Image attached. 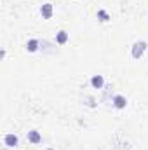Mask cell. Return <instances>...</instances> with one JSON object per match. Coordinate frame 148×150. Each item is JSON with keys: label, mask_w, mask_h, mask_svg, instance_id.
Returning <instances> with one entry per match:
<instances>
[{"label": "cell", "mask_w": 148, "mask_h": 150, "mask_svg": "<svg viewBox=\"0 0 148 150\" xmlns=\"http://www.w3.org/2000/svg\"><path fill=\"white\" fill-rule=\"evenodd\" d=\"M113 103H115V107H117V108H125V105H127V100H125V96H122V94H117V96L113 98Z\"/></svg>", "instance_id": "277c9868"}, {"label": "cell", "mask_w": 148, "mask_h": 150, "mask_svg": "<svg viewBox=\"0 0 148 150\" xmlns=\"http://www.w3.org/2000/svg\"><path fill=\"white\" fill-rule=\"evenodd\" d=\"M98 16H99V18H103V21H106V19H108V16H106V12H105V11H99V12H98Z\"/></svg>", "instance_id": "9c48e42d"}, {"label": "cell", "mask_w": 148, "mask_h": 150, "mask_svg": "<svg viewBox=\"0 0 148 150\" xmlns=\"http://www.w3.org/2000/svg\"><path fill=\"white\" fill-rule=\"evenodd\" d=\"M4 143H5L7 147H16V145H18V136L12 134V133H11V134H5V136H4Z\"/></svg>", "instance_id": "3957f363"}, {"label": "cell", "mask_w": 148, "mask_h": 150, "mask_svg": "<svg viewBox=\"0 0 148 150\" xmlns=\"http://www.w3.org/2000/svg\"><path fill=\"white\" fill-rule=\"evenodd\" d=\"M91 84H92L96 89H101V87H103V84H105V80H103V77H101V75H94V77L91 79Z\"/></svg>", "instance_id": "5b68a950"}, {"label": "cell", "mask_w": 148, "mask_h": 150, "mask_svg": "<svg viewBox=\"0 0 148 150\" xmlns=\"http://www.w3.org/2000/svg\"><path fill=\"white\" fill-rule=\"evenodd\" d=\"M147 51V42H136L134 45H132V58L134 59H140L141 56H143V52Z\"/></svg>", "instance_id": "6da1fadb"}, {"label": "cell", "mask_w": 148, "mask_h": 150, "mask_svg": "<svg viewBox=\"0 0 148 150\" xmlns=\"http://www.w3.org/2000/svg\"><path fill=\"white\" fill-rule=\"evenodd\" d=\"M40 14H42V18L49 19V18L52 16V4H44V5L40 7Z\"/></svg>", "instance_id": "7a4b0ae2"}, {"label": "cell", "mask_w": 148, "mask_h": 150, "mask_svg": "<svg viewBox=\"0 0 148 150\" xmlns=\"http://www.w3.org/2000/svg\"><path fill=\"white\" fill-rule=\"evenodd\" d=\"M28 140H30L32 143H40V142H42V136H40L38 131H28Z\"/></svg>", "instance_id": "8992f818"}, {"label": "cell", "mask_w": 148, "mask_h": 150, "mask_svg": "<svg viewBox=\"0 0 148 150\" xmlns=\"http://www.w3.org/2000/svg\"><path fill=\"white\" fill-rule=\"evenodd\" d=\"M26 49H28L30 52H35V51L38 49V40H35V38H33V40H30V42L26 44Z\"/></svg>", "instance_id": "ba28073f"}, {"label": "cell", "mask_w": 148, "mask_h": 150, "mask_svg": "<svg viewBox=\"0 0 148 150\" xmlns=\"http://www.w3.org/2000/svg\"><path fill=\"white\" fill-rule=\"evenodd\" d=\"M66 40H68V33H66L65 30H61V32L56 35V42H58V44H65Z\"/></svg>", "instance_id": "52a82bcc"}, {"label": "cell", "mask_w": 148, "mask_h": 150, "mask_svg": "<svg viewBox=\"0 0 148 150\" xmlns=\"http://www.w3.org/2000/svg\"><path fill=\"white\" fill-rule=\"evenodd\" d=\"M47 150H54V149H47Z\"/></svg>", "instance_id": "30bf717a"}]
</instances>
